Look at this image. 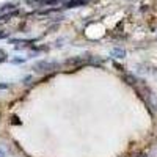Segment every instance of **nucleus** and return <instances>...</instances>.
I'll return each instance as SVG.
<instances>
[{
    "label": "nucleus",
    "mask_w": 157,
    "mask_h": 157,
    "mask_svg": "<svg viewBox=\"0 0 157 157\" xmlns=\"http://www.w3.org/2000/svg\"><path fill=\"white\" fill-rule=\"evenodd\" d=\"M112 55L116 57V58H123L126 55V52H124V49H113L112 50Z\"/></svg>",
    "instance_id": "obj_3"
},
{
    "label": "nucleus",
    "mask_w": 157,
    "mask_h": 157,
    "mask_svg": "<svg viewBox=\"0 0 157 157\" xmlns=\"http://www.w3.org/2000/svg\"><path fill=\"white\" fill-rule=\"evenodd\" d=\"M90 0H71V2H66L64 3V8H77V6H82V5H86Z\"/></svg>",
    "instance_id": "obj_2"
},
{
    "label": "nucleus",
    "mask_w": 157,
    "mask_h": 157,
    "mask_svg": "<svg viewBox=\"0 0 157 157\" xmlns=\"http://www.w3.org/2000/svg\"><path fill=\"white\" fill-rule=\"evenodd\" d=\"M54 68H57V63L38 61V63L35 64V71H36V72H47V71H52Z\"/></svg>",
    "instance_id": "obj_1"
},
{
    "label": "nucleus",
    "mask_w": 157,
    "mask_h": 157,
    "mask_svg": "<svg viewBox=\"0 0 157 157\" xmlns=\"http://www.w3.org/2000/svg\"><path fill=\"white\" fill-rule=\"evenodd\" d=\"M3 60H5V58H0V61H3Z\"/></svg>",
    "instance_id": "obj_4"
}]
</instances>
